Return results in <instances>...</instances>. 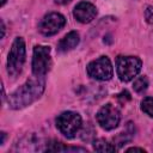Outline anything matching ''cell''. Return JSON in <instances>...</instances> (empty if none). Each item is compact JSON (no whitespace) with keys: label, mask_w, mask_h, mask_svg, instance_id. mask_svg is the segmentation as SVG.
<instances>
[{"label":"cell","mask_w":153,"mask_h":153,"mask_svg":"<svg viewBox=\"0 0 153 153\" xmlns=\"http://www.w3.org/2000/svg\"><path fill=\"white\" fill-rule=\"evenodd\" d=\"M45 87V81L43 76H36L29 79L25 84H23L19 88H17L8 97V105L14 110L23 109L35 100H37Z\"/></svg>","instance_id":"cell-1"},{"label":"cell","mask_w":153,"mask_h":153,"mask_svg":"<svg viewBox=\"0 0 153 153\" xmlns=\"http://www.w3.org/2000/svg\"><path fill=\"white\" fill-rule=\"evenodd\" d=\"M25 42L22 37H17L8 53L7 57V72L11 76H17L24 66L25 62Z\"/></svg>","instance_id":"cell-2"},{"label":"cell","mask_w":153,"mask_h":153,"mask_svg":"<svg viewBox=\"0 0 153 153\" xmlns=\"http://www.w3.org/2000/svg\"><path fill=\"white\" fill-rule=\"evenodd\" d=\"M142 62L136 56H118L116 59V71L121 81L128 82L141 71Z\"/></svg>","instance_id":"cell-3"},{"label":"cell","mask_w":153,"mask_h":153,"mask_svg":"<svg viewBox=\"0 0 153 153\" xmlns=\"http://www.w3.org/2000/svg\"><path fill=\"white\" fill-rule=\"evenodd\" d=\"M56 127L67 139H73L81 127V117L74 111H63L56 117Z\"/></svg>","instance_id":"cell-4"},{"label":"cell","mask_w":153,"mask_h":153,"mask_svg":"<svg viewBox=\"0 0 153 153\" xmlns=\"http://www.w3.org/2000/svg\"><path fill=\"white\" fill-rule=\"evenodd\" d=\"M88 76L98 81L110 80L114 75V68L108 56H100L91 61L86 67Z\"/></svg>","instance_id":"cell-5"},{"label":"cell","mask_w":153,"mask_h":153,"mask_svg":"<svg viewBox=\"0 0 153 153\" xmlns=\"http://www.w3.org/2000/svg\"><path fill=\"white\" fill-rule=\"evenodd\" d=\"M51 67L50 48L47 45H35L32 55V73L36 76H44Z\"/></svg>","instance_id":"cell-6"},{"label":"cell","mask_w":153,"mask_h":153,"mask_svg":"<svg viewBox=\"0 0 153 153\" xmlns=\"http://www.w3.org/2000/svg\"><path fill=\"white\" fill-rule=\"evenodd\" d=\"M96 118H97L98 124L103 129L112 130L118 126V123L121 121V115H120L118 109L115 105L108 103L98 110Z\"/></svg>","instance_id":"cell-7"},{"label":"cell","mask_w":153,"mask_h":153,"mask_svg":"<svg viewBox=\"0 0 153 153\" xmlns=\"http://www.w3.org/2000/svg\"><path fill=\"white\" fill-rule=\"evenodd\" d=\"M66 24V19L61 13L57 12H50L43 17V19L39 23V31L44 36H53L56 32H59Z\"/></svg>","instance_id":"cell-8"},{"label":"cell","mask_w":153,"mask_h":153,"mask_svg":"<svg viewBox=\"0 0 153 153\" xmlns=\"http://www.w3.org/2000/svg\"><path fill=\"white\" fill-rule=\"evenodd\" d=\"M73 16H74V18L78 22H80L82 24H86V23L92 22L96 18V16H97V8L91 2L81 1V2H79L74 7Z\"/></svg>","instance_id":"cell-9"},{"label":"cell","mask_w":153,"mask_h":153,"mask_svg":"<svg viewBox=\"0 0 153 153\" xmlns=\"http://www.w3.org/2000/svg\"><path fill=\"white\" fill-rule=\"evenodd\" d=\"M79 33L76 31H71L68 32L57 44V50L60 53H66V51H69L72 49H74L78 44H79Z\"/></svg>","instance_id":"cell-10"},{"label":"cell","mask_w":153,"mask_h":153,"mask_svg":"<svg viewBox=\"0 0 153 153\" xmlns=\"http://www.w3.org/2000/svg\"><path fill=\"white\" fill-rule=\"evenodd\" d=\"M93 148L97 152H115L116 151V147L112 146L111 143H109L104 139H99V140L94 141L93 142Z\"/></svg>","instance_id":"cell-11"},{"label":"cell","mask_w":153,"mask_h":153,"mask_svg":"<svg viewBox=\"0 0 153 153\" xmlns=\"http://www.w3.org/2000/svg\"><path fill=\"white\" fill-rule=\"evenodd\" d=\"M147 87H148V79H147V76L142 75V76H139V78L135 79L134 85H133V88H134L137 93L145 92V91L147 90Z\"/></svg>","instance_id":"cell-12"},{"label":"cell","mask_w":153,"mask_h":153,"mask_svg":"<svg viewBox=\"0 0 153 153\" xmlns=\"http://www.w3.org/2000/svg\"><path fill=\"white\" fill-rule=\"evenodd\" d=\"M141 110L148 116L153 117V97H146L141 102Z\"/></svg>","instance_id":"cell-13"},{"label":"cell","mask_w":153,"mask_h":153,"mask_svg":"<svg viewBox=\"0 0 153 153\" xmlns=\"http://www.w3.org/2000/svg\"><path fill=\"white\" fill-rule=\"evenodd\" d=\"M146 19L148 23H153V6L147 7L146 10Z\"/></svg>","instance_id":"cell-14"},{"label":"cell","mask_w":153,"mask_h":153,"mask_svg":"<svg viewBox=\"0 0 153 153\" xmlns=\"http://www.w3.org/2000/svg\"><path fill=\"white\" fill-rule=\"evenodd\" d=\"M134 151H139V152H145L143 148H137V147H131V148H128L127 152H134Z\"/></svg>","instance_id":"cell-15"},{"label":"cell","mask_w":153,"mask_h":153,"mask_svg":"<svg viewBox=\"0 0 153 153\" xmlns=\"http://www.w3.org/2000/svg\"><path fill=\"white\" fill-rule=\"evenodd\" d=\"M56 4H59V5H66V4H68V2H71L72 0H54Z\"/></svg>","instance_id":"cell-16"},{"label":"cell","mask_w":153,"mask_h":153,"mask_svg":"<svg viewBox=\"0 0 153 153\" xmlns=\"http://www.w3.org/2000/svg\"><path fill=\"white\" fill-rule=\"evenodd\" d=\"M1 37H4L5 36V24H4V22L1 20Z\"/></svg>","instance_id":"cell-17"},{"label":"cell","mask_w":153,"mask_h":153,"mask_svg":"<svg viewBox=\"0 0 153 153\" xmlns=\"http://www.w3.org/2000/svg\"><path fill=\"white\" fill-rule=\"evenodd\" d=\"M5 2H6V0H1V6H4V5H5Z\"/></svg>","instance_id":"cell-18"}]
</instances>
